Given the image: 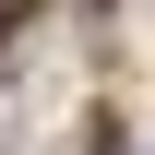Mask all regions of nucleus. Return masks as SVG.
<instances>
[{"mask_svg":"<svg viewBox=\"0 0 155 155\" xmlns=\"http://www.w3.org/2000/svg\"><path fill=\"white\" fill-rule=\"evenodd\" d=\"M84 155H119V119H96V143H84Z\"/></svg>","mask_w":155,"mask_h":155,"instance_id":"f257e3e1","label":"nucleus"}]
</instances>
